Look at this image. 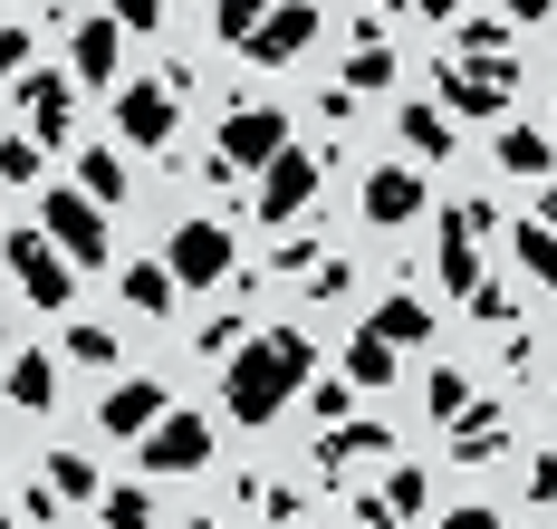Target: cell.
I'll list each match as a JSON object with an SVG mask.
<instances>
[{
  "mask_svg": "<svg viewBox=\"0 0 557 529\" xmlns=\"http://www.w3.org/2000/svg\"><path fill=\"white\" fill-rule=\"evenodd\" d=\"M385 453H394V433H385V423H336L327 443H318V463H327V471H356V463H385Z\"/></svg>",
  "mask_w": 557,
  "mask_h": 529,
  "instance_id": "cell-19",
  "label": "cell"
},
{
  "mask_svg": "<svg viewBox=\"0 0 557 529\" xmlns=\"http://www.w3.org/2000/svg\"><path fill=\"white\" fill-rule=\"evenodd\" d=\"M308 376H318L308 328H260V337H240V347L222 356V405H231V423H278V414L308 395Z\"/></svg>",
  "mask_w": 557,
  "mask_h": 529,
  "instance_id": "cell-1",
  "label": "cell"
},
{
  "mask_svg": "<svg viewBox=\"0 0 557 529\" xmlns=\"http://www.w3.org/2000/svg\"><path fill=\"white\" fill-rule=\"evenodd\" d=\"M39 232L58 241V260H67V270H97V260H107V202H87V193H67V183H58L49 202H39Z\"/></svg>",
  "mask_w": 557,
  "mask_h": 529,
  "instance_id": "cell-5",
  "label": "cell"
},
{
  "mask_svg": "<svg viewBox=\"0 0 557 529\" xmlns=\"http://www.w3.org/2000/svg\"><path fill=\"white\" fill-rule=\"evenodd\" d=\"M471 318H491V328H509V318H519V298H509V280H481V290H471Z\"/></svg>",
  "mask_w": 557,
  "mask_h": 529,
  "instance_id": "cell-35",
  "label": "cell"
},
{
  "mask_svg": "<svg viewBox=\"0 0 557 529\" xmlns=\"http://www.w3.org/2000/svg\"><path fill=\"white\" fill-rule=\"evenodd\" d=\"M539 222H548V232H557V193H539Z\"/></svg>",
  "mask_w": 557,
  "mask_h": 529,
  "instance_id": "cell-44",
  "label": "cell"
},
{
  "mask_svg": "<svg viewBox=\"0 0 557 529\" xmlns=\"http://www.w3.org/2000/svg\"><path fill=\"white\" fill-rule=\"evenodd\" d=\"M29 67V20H0V77H20Z\"/></svg>",
  "mask_w": 557,
  "mask_h": 529,
  "instance_id": "cell-38",
  "label": "cell"
},
{
  "mask_svg": "<svg viewBox=\"0 0 557 529\" xmlns=\"http://www.w3.org/2000/svg\"><path fill=\"white\" fill-rule=\"evenodd\" d=\"M0 260L20 270V298H29V308H49V318L77 298V270L58 260V241H49V232H0Z\"/></svg>",
  "mask_w": 557,
  "mask_h": 529,
  "instance_id": "cell-4",
  "label": "cell"
},
{
  "mask_svg": "<svg viewBox=\"0 0 557 529\" xmlns=\"http://www.w3.org/2000/svg\"><path fill=\"white\" fill-rule=\"evenodd\" d=\"M212 443H222V423L212 414H193V405H164L145 433H135V463L145 471H164V481H183V471H202L212 463Z\"/></svg>",
  "mask_w": 557,
  "mask_h": 529,
  "instance_id": "cell-2",
  "label": "cell"
},
{
  "mask_svg": "<svg viewBox=\"0 0 557 529\" xmlns=\"http://www.w3.org/2000/svg\"><path fill=\"white\" fill-rule=\"evenodd\" d=\"M260 10H270V0H212V39H222V49H240V39L260 29Z\"/></svg>",
  "mask_w": 557,
  "mask_h": 529,
  "instance_id": "cell-33",
  "label": "cell"
},
{
  "mask_svg": "<svg viewBox=\"0 0 557 529\" xmlns=\"http://www.w3.org/2000/svg\"><path fill=\"white\" fill-rule=\"evenodd\" d=\"M39 174V145L29 135H0V183H29Z\"/></svg>",
  "mask_w": 557,
  "mask_h": 529,
  "instance_id": "cell-37",
  "label": "cell"
},
{
  "mask_svg": "<svg viewBox=\"0 0 557 529\" xmlns=\"http://www.w3.org/2000/svg\"><path fill=\"white\" fill-rule=\"evenodd\" d=\"M0 395L39 414V405L58 395V356H49V347H20V356H10V376H0Z\"/></svg>",
  "mask_w": 557,
  "mask_h": 529,
  "instance_id": "cell-18",
  "label": "cell"
},
{
  "mask_svg": "<svg viewBox=\"0 0 557 529\" xmlns=\"http://www.w3.org/2000/svg\"><path fill=\"white\" fill-rule=\"evenodd\" d=\"M107 20H115V29H125V39H135V29H145V39H154V29H164V0H115Z\"/></svg>",
  "mask_w": 557,
  "mask_h": 529,
  "instance_id": "cell-36",
  "label": "cell"
},
{
  "mask_svg": "<svg viewBox=\"0 0 557 529\" xmlns=\"http://www.w3.org/2000/svg\"><path fill=\"white\" fill-rule=\"evenodd\" d=\"M557 164V145H548V125H500V174H548Z\"/></svg>",
  "mask_w": 557,
  "mask_h": 529,
  "instance_id": "cell-21",
  "label": "cell"
},
{
  "mask_svg": "<svg viewBox=\"0 0 557 529\" xmlns=\"http://www.w3.org/2000/svg\"><path fill=\"white\" fill-rule=\"evenodd\" d=\"M509 260H519L529 290H557V232L548 222H519V232H509Z\"/></svg>",
  "mask_w": 557,
  "mask_h": 529,
  "instance_id": "cell-20",
  "label": "cell"
},
{
  "mask_svg": "<svg viewBox=\"0 0 557 529\" xmlns=\"http://www.w3.org/2000/svg\"><path fill=\"white\" fill-rule=\"evenodd\" d=\"M366 337H385V347H423V337H433V308H423V298H375V308H366Z\"/></svg>",
  "mask_w": 557,
  "mask_h": 529,
  "instance_id": "cell-16",
  "label": "cell"
},
{
  "mask_svg": "<svg viewBox=\"0 0 557 529\" xmlns=\"http://www.w3.org/2000/svg\"><path fill=\"white\" fill-rule=\"evenodd\" d=\"M443 59H509V20H471V10H461Z\"/></svg>",
  "mask_w": 557,
  "mask_h": 529,
  "instance_id": "cell-26",
  "label": "cell"
},
{
  "mask_svg": "<svg viewBox=\"0 0 557 529\" xmlns=\"http://www.w3.org/2000/svg\"><path fill=\"white\" fill-rule=\"evenodd\" d=\"M183 529H231V520H183Z\"/></svg>",
  "mask_w": 557,
  "mask_h": 529,
  "instance_id": "cell-45",
  "label": "cell"
},
{
  "mask_svg": "<svg viewBox=\"0 0 557 529\" xmlns=\"http://www.w3.org/2000/svg\"><path fill=\"white\" fill-rule=\"evenodd\" d=\"M250 202H260V222H298V212L318 202V155H308V145H278L270 164H260V193H250Z\"/></svg>",
  "mask_w": 557,
  "mask_h": 529,
  "instance_id": "cell-10",
  "label": "cell"
},
{
  "mask_svg": "<svg viewBox=\"0 0 557 529\" xmlns=\"http://www.w3.org/2000/svg\"><path fill=\"white\" fill-rule=\"evenodd\" d=\"M423 405L443 414V423H461V414H471V376H461V366H433V385H423Z\"/></svg>",
  "mask_w": 557,
  "mask_h": 529,
  "instance_id": "cell-32",
  "label": "cell"
},
{
  "mask_svg": "<svg viewBox=\"0 0 557 529\" xmlns=\"http://www.w3.org/2000/svg\"><path fill=\"white\" fill-rule=\"evenodd\" d=\"M278 145H288V116H278L270 97H240V107L222 116V145H212V164H202V174H212V183H231V174H260V164H270Z\"/></svg>",
  "mask_w": 557,
  "mask_h": 529,
  "instance_id": "cell-3",
  "label": "cell"
},
{
  "mask_svg": "<svg viewBox=\"0 0 557 529\" xmlns=\"http://www.w3.org/2000/svg\"><path fill=\"white\" fill-rule=\"evenodd\" d=\"M164 405H173V395L154 385V376H125V385H107V405H97V423H107L115 443H135V433H145V423H154Z\"/></svg>",
  "mask_w": 557,
  "mask_h": 529,
  "instance_id": "cell-14",
  "label": "cell"
},
{
  "mask_svg": "<svg viewBox=\"0 0 557 529\" xmlns=\"http://www.w3.org/2000/svg\"><path fill=\"white\" fill-rule=\"evenodd\" d=\"M557 0H509V20H548Z\"/></svg>",
  "mask_w": 557,
  "mask_h": 529,
  "instance_id": "cell-43",
  "label": "cell"
},
{
  "mask_svg": "<svg viewBox=\"0 0 557 529\" xmlns=\"http://www.w3.org/2000/svg\"><path fill=\"white\" fill-rule=\"evenodd\" d=\"M67 77H77V87H115V77H125V29H115V20H77V29H67Z\"/></svg>",
  "mask_w": 557,
  "mask_h": 529,
  "instance_id": "cell-13",
  "label": "cell"
},
{
  "mask_svg": "<svg viewBox=\"0 0 557 529\" xmlns=\"http://www.w3.org/2000/svg\"><path fill=\"white\" fill-rule=\"evenodd\" d=\"M173 298H183V290H173L164 260H135V270H125V308H135V318H164Z\"/></svg>",
  "mask_w": 557,
  "mask_h": 529,
  "instance_id": "cell-25",
  "label": "cell"
},
{
  "mask_svg": "<svg viewBox=\"0 0 557 529\" xmlns=\"http://www.w3.org/2000/svg\"><path fill=\"white\" fill-rule=\"evenodd\" d=\"M423 501H433L423 471H385V491H366L356 510H366V529H404V520H423Z\"/></svg>",
  "mask_w": 557,
  "mask_h": 529,
  "instance_id": "cell-15",
  "label": "cell"
},
{
  "mask_svg": "<svg viewBox=\"0 0 557 529\" xmlns=\"http://www.w3.org/2000/svg\"><path fill=\"white\" fill-rule=\"evenodd\" d=\"M548 145H557V107H548Z\"/></svg>",
  "mask_w": 557,
  "mask_h": 529,
  "instance_id": "cell-46",
  "label": "cell"
},
{
  "mask_svg": "<svg viewBox=\"0 0 557 529\" xmlns=\"http://www.w3.org/2000/svg\"><path fill=\"white\" fill-rule=\"evenodd\" d=\"M356 202H366V222H385V232H404V222H423V164H366V183H356Z\"/></svg>",
  "mask_w": 557,
  "mask_h": 529,
  "instance_id": "cell-11",
  "label": "cell"
},
{
  "mask_svg": "<svg viewBox=\"0 0 557 529\" xmlns=\"http://www.w3.org/2000/svg\"><path fill=\"white\" fill-rule=\"evenodd\" d=\"M173 125H183V97H173L164 77H135V87H115V135L125 145H145V155H164Z\"/></svg>",
  "mask_w": 557,
  "mask_h": 529,
  "instance_id": "cell-9",
  "label": "cell"
},
{
  "mask_svg": "<svg viewBox=\"0 0 557 529\" xmlns=\"http://www.w3.org/2000/svg\"><path fill=\"white\" fill-rule=\"evenodd\" d=\"M77 193L87 202H125V155H77Z\"/></svg>",
  "mask_w": 557,
  "mask_h": 529,
  "instance_id": "cell-30",
  "label": "cell"
},
{
  "mask_svg": "<svg viewBox=\"0 0 557 529\" xmlns=\"http://www.w3.org/2000/svg\"><path fill=\"white\" fill-rule=\"evenodd\" d=\"M0 529H20V520H10V510H0Z\"/></svg>",
  "mask_w": 557,
  "mask_h": 529,
  "instance_id": "cell-47",
  "label": "cell"
},
{
  "mask_svg": "<svg viewBox=\"0 0 557 529\" xmlns=\"http://www.w3.org/2000/svg\"><path fill=\"white\" fill-rule=\"evenodd\" d=\"M500 423H509L500 405H471V414H461V463H491V453H500V443H509Z\"/></svg>",
  "mask_w": 557,
  "mask_h": 529,
  "instance_id": "cell-29",
  "label": "cell"
},
{
  "mask_svg": "<svg viewBox=\"0 0 557 529\" xmlns=\"http://www.w3.org/2000/svg\"><path fill=\"white\" fill-rule=\"evenodd\" d=\"M433 270H443V290L451 298H471L491 270H481V241H461V232H443V250H433Z\"/></svg>",
  "mask_w": 557,
  "mask_h": 529,
  "instance_id": "cell-24",
  "label": "cell"
},
{
  "mask_svg": "<svg viewBox=\"0 0 557 529\" xmlns=\"http://www.w3.org/2000/svg\"><path fill=\"white\" fill-rule=\"evenodd\" d=\"M39 481H49L58 501H97V491H107V481H97V463H87V453H49V471H39Z\"/></svg>",
  "mask_w": 557,
  "mask_h": 529,
  "instance_id": "cell-27",
  "label": "cell"
},
{
  "mask_svg": "<svg viewBox=\"0 0 557 529\" xmlns=\"http://www.w3.org/2000/svg\"><path fill=\"white\" fill-rule=\"evenodd\" d=\"M58 356H67V366H87V376H107L125 347H115V328H67V347H58Z\"/></svg>",
  "mask_w": 557,
  "mask_h": 529,
  "instance_id": "cell-31",
  "label": "cell"
},
{
  "mask_svg": "<svg viewBox=\"0 0 557 529\" xmlns=\"http://www.w3.org/2000/svg\"><path fill=\"white\" fill-rule=\"evenodd\" d=\"M509 87H519V67H509V59H443V97H451V116H500Z\"/></svg>",
  "mask_w": 557,
  "mask_h": 529,
  "instance_id": "cell-12",
  "label": "cell"
},
{
  "mask_svg": "<svg viewBox=\"0 0 557 529\" xmlns=\"http://www.w3.org/2000/svg\"><path fill=\"white\" fill-rule=\"evenodd\" d=\"M394 366H404V356H394L385 337H366V328L346 337V385H375V395H385V385H394Z\"/></svg>",
  "mask_w": 557,
  "mask_h": 529,
  "instance_id": "cell-22",
  "label": "cell"
},
{
  "mask_svg": "<svg viewBox=\"0 0 557 529\" xmlns=\"http://www.w3.org/2000/svg\"><path fill=\"white\" fill-rule=\"evenodd\" d=\"M164 270H173V290H222L231 270H240V250H231L222 222H183L164 241Z\"/></svg>",
  "mask_w": 557,
  "mask_h": 529,
  "instance_id": "cell-7",
  "label": "cell"
},
{
  "mask_svg": "<svg viewBox=\"0 0 557 529\" xmlns=\"http://www.w3.org/2000/svg\"><path fill=\"white\" fill-rule=\"evenodd\" d=\"M97 510H107V529H154V501H145V481H107V491H97Z\"/></svg>",
  "mask_w": 557,
  "mask_h": 529,
  "instance_id": "cell-28",
  "label": "cell"
},
{
  "mask_svg": "<svg viewBox=\"0 0 557 529\" xmlns=\"http://www.w3.org/2000/svg\"><path fill=\"white\" fill-rule=\"evenodd\" d=\"M413 20H443V29H451V20H461V0H413Z\"/></svg>",
  "mask_w": 557,
  "mask_h": 529,
  "instance_id": "cell-42",
  "label": "cell"
},
{
  "mask_svg": "<svg viewBox=\"0 0 557 529\" xmlns=\"http://www.w3.org/2000/svg\"><path fill=\"white\" fill-rule=\"evenodd\" d=\"M433 529H500V510H491V501H451Z\"/></svg>",
  "mask_w": 557,
  "mask_h": 529,
  "instance_id": "cell-39",
  "label": "cell"
},
{
  "mask_svg": "<svg viewBox=\"0 0 557 529\" xmlns=\"http://www.w3.org/2000/svg\"><path fill=\"white\" fill-rule=\"evenodd\" d=\"M240 337H250V328H240V318H212V328H202V337H193V356H202V366H222V356L240 347Z\"/></svg>",
  "mask_w": 557,
  "mask_h": 529,
  "instance_id": "cell-34",
  "label": "cell"
},
{
  "mask_svg": "<svg viewBox=\"0 0 557 529\" xmlns=\"http://www.w3.org/2000/svg\"><path fill=\"white\" fill-rule=\"evenodd\" d=\"M443 232H461V241H481V232H491V202H451V212H443Z\"/></svg>",
  "mask_w": 557,
  "mask_h": 529,
  "instance_id": "cell-40",
  "label": "cell"
},
{
  "mask_svg": "<svg viewBox=\"0 0 557 529\" xmlns=\"http://www.w3.org/2000/svg\"><path fill=\"white\" fill-rule=\"evenodd\" d=\"M394 125H404V145H413V164H443V155H451V116H443V107H404Z\"/></svg>",
  "mask_w": 557,
  "mask_h": 529,
  "instance_id": "cell-23",
  "label": "cell"
},
{
  "mask_svg": "<svg viewBox=\"0 0 557 529\" xmlns=\"http://www.w3.org/2000/svg\"><path fill=\"white\" fill-rule=\"evenodd\" d=\"M20 135H29V145H39V155H49V145H67V116H77V77H67V67H20Z\"/></svg>",
  "mask_w": 557,
  "mask_h": 529,
  "instance_id": "cell-8",
  "label": "cell"
},
{
  "mask_svg": "<svg viewBox=\"0 0 557 529\" xmlns=\"http://www.w3.org/2000/svg\"><path fill=\"white\" fill-rule=\"evenodd\" d=\"M366 87L375 97L394 87V49H385V29H375V10L356 20V59H346V97H366Z\"/></svg>",
  "mask_w": 557,
  "mask_h": 529,
  "instance_id": "cell-17",
  "label": "cell"
},
{
  "mask_svg": "<svg viewBox=\"0 0 557 529\" xmlns=\"http://www.w3.org/2000/svg\"><path fill=\"white\" fill-rule=\"evenodd\" d=\"M318 29H327V20H318V0H270V10H260V29L240 39V59H250V67H298L308 49H318Z\"/></svg>",
  "mask_w": 557,
  "mask_h": 529,
  "instance_id": "cell-6",
  "label": "cell"
},
{
  "mask_svg": "<svg viewBox=\"0 0 557 529\" xmlns=\"http://www.w3.org/2000/svg\"><path fill=\"white\" fill-rule=\"evenodd\" d=\"M529 501H539V510H557V453H539V463H529Z\"/></svg>",
  "mask_w": 557,
  "mask_h": 529,
  "instance_id": "cell-41",
  "label": "cell"
}]
</instances>
